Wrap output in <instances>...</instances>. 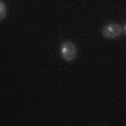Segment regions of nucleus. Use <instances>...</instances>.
Instances as JSON below:
<instances>
[{
  "mask_svg": "<svg viewBox=\"0 0 126 126\" xmlns=\"http://www.w3.org/2000/svg\"><path fill=\"white\" fill-rule=\"evenodd\" d=\"M60 55L62 58L66 60V62H72L76 59V55H77V48L76 45L70 42V41H66L63 42L62 46H60Z\"/></svg>",
  "mask_w": 126,
  "mask_h": 126,
  "instance_id": "obj_1",
  "label": "nucleus"
},
{
  "mask_svg": "<svg viewBox=\"0 0 126 126\" xmlns=\"http://www.w3.org/2000/svg\"><path fill=\"white\" fill-rule=\"evenodd\" d=\"M122 32H125V27H121L119 24H108L102 28V35L105 38H118Z\"/></svg>",
  "mask_w": 126,
  "mask_h": 126,
  "instance_id": "obj_2",
  "label": "nucleus"
},
{
  "mask_svg": "<svg viewBox=\"0 0 126 126\" xmlns=\"http://www.w3.org/2000/svg\"><path fill=\"white\" fill-rule=\"evenodd\" d=\"M6 13H7V9H6V4L3 1H0V21L6 18Z\"/></svg>",
  "mask_w": 126,
  "mask_h": 126,
  "instance_id": "obj_3",
  "label": "nucleus"
}]
</instances>
